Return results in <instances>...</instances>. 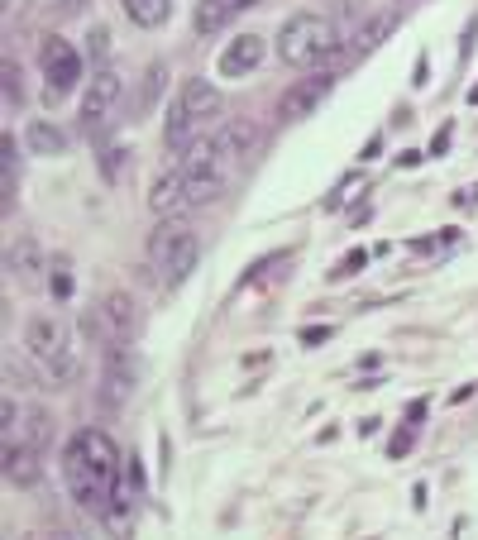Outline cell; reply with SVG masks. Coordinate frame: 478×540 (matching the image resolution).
<instances>
[{
    "instance_id": "e575fe53",
    "label": "cell",
    "mask_w": 478,
    "mask_h": 540,
    "mask_svg": "<svg viewBox=\"0 0 478 540\" xmlns=\"http://www.w3.org/2000/svg\"><path fill=\"white\" fill-rule=\"evenodd\" d=\"M44 540H72V536H67V531H48Z\"/></svg>"
},
{
    "instance_id": "2e32d148",
    "label": "cell",
    "mask_w": 478,
    "mask_h": 540,
    "mask_svg": "<svg viewBox=\"0 0 478 540\" xmlns=\"http://www.w3.org/2000/svg\"><path fill=\"white\" fill-rule=\"evenodd\" d=\"M39 474H44V469H39V450H34L29 440H20V445L5 440V478H10L15 488H34Z\"/></svg>"
},
{
    "instance_id": "d590c367",
    "label": "cell",
    "mask_w": 478,
    "mask_h": 540,
    "mask_svg": "<svg viewBox=\"0 0 478 540\" xmlns=\"http://www.w3.org/2000/svg\"><path fill=\"white\" fill-rule=\"evenodd\" d=\"M469 101H474V106H478V87H474V91H469Z\"/></svg>"
},
{
    "instance_id": "5b68a950",
    "label": "cell",
    "mask_w": 478,
    "mask_h": 540,
    "mask_svg": "<svg viewBox=\"0 0 478 540\" xmlns=\"http://www.w3.org/2000/svg\"><path fill=\"white\" fill-rule=\"evenodd\" d=\"M67 454H77L106 488H120V450H115V440H110L106 431H96V426L77 431L72 435V445H67Z\"/></svg>"
},
{
    "instance_id": "4316f807",
    "label": "cell",
    "mask_w": 478,
    "mask_h": 540,
    "mask_svg": "<svg viewBox=\"0 0 478 540\" xmlns=\"http://www.w3.org/2000/svg\"><path fill=\"white\" fill-rule=\"evenodd\" d=\"M359 268H369V254H364V249H349L345 259H340L335 268H330V278H335V282H340V278H354Z\"/></svg>"
},
{
    "instance_id": "d6986e66",
    "label": "cell",
    "mask_w": 478,
    "mask_h": 540,
    "mask_svg": "<svg viewBox=\"0 0 478 540\" xmlns=\"http://www.w3.org/2000/svg\"><path fill=\"white\" fill-rule=\"evenodd\" d=\"M24 149L39 153V158H58V153H67V134L58 125H48V120H29L24 125Z\"/></svg>"
},
{
    "instance_id": "4dcf8cb0",
    "label": "cell",
    "mask_w": 478,
    "mask_h": 540,
    "mask_svg": "<svg viewBox=\"0 0 478 540\" xmlns=\"http://www.w3.org/2000/svg\"><path fill=\"white\" fill-rule=\"evenodd\" d=\"M407 450H412V431H402L397 440H392V459H402Z\"/></svg>"
},
{
    "instance_id": "f546056e",
    "label": "cell",
    "mask_w": 478,
    "mask_h": 540,
    "mask_svg": "<svg viewBox=\"0 0 478 540\" xmlns=\"http://www.w3.org/2000/svg\"><path fill=\"white\" fill-rule=\"evenodd\" d=\"M87 39H91V44H87V48H91V58H106V53H110V29H101V24H96Z\"/></svg>"
},
{
    "instance_id": "83f0119b",
    "label": "cell",
    "mask_w": 478,
    "mask_h": 540,
    "mask_svg": "<svg viewBox=\"0 0 478 540\" xmlns=\"http://www.w3.org/2000/svg\"><path fill=\"white\" fill-rule=\"evenodd\" d=\"M48 292H53L58 302L72 297V273H67V263H53V273H48Z\"/></svg>"
},
{
    "instance_id": "3957f363",
    "label": "cell",
    "mask_w": 478,
    "mask_h": 540,
    "mask_svg": "<svg viewBox=\"0 0 478 540\" xmlns=\"http://www.w3.org/2000/svg\"><path fill=\"white\" fill-rule=\"evenodd\" d=\"M182 173H187V206H211L225 192V158L216 153V139H201L187 153Z\"/></svg>"
},
{
    "instance_id": "cb8c5ba5",
    "label": "cell",
    "mask_w": 478,
    "mask_h": 540,
    "mask_svg": "<svg viewBox=\"0 0 478 540\" xmlns=\"http://www.w3.org/2000/svg\"><path fill=\"white\" fill-rule=\"evenodd\" d=\"M24 440L34 445V450H48V440H53V426H48V411L34 407L24 416Z\"/></svg>"
},
{
    "instance_id": "ba28073f",
    "label": "cell",
    "mask_w": 478,
    "mask_h": 540,
    "mask_svg": "<svg viewBox=\"0 0 478 540\" xmlns=\"http://www.w3.org/2000/svg\"><path fill=\"white\" fill-rule=\"evenodd\" d=\"M24 345H29V354H34L39 364H58V359H67V354H77V349H72V335H67V325L58 321L53 311L29 316V325H24Z\"/></svg>"
},
{
    "instance_id": "8fae6325",
    "label": "cell",
    "mask_w": 478,
    "mask_h": 540,
    "mask_svg": "<svg viewBox=\"0 0 478 540\" xmlns=\"http://www.w3.org/2000/svg\"><path fill=\"white\" fill-rule=\"evenodd\" d=\"M259 63H263V39H259V34H239V39L225 44L216 72H220V77H230V82H239V77H249Z\"/></svg>"
},
{
    "instance_id": "30bf717a",
    "label": "cell",
    "mask_w": 478,
    "mask_h": 540,
    "mask_svg": "<svg viewBox=\"0 0 478 540\" xmlns=\"http://www.w3.org/2000/svg\"><path fill=\"white\" fill-rule=\"evenodd\" d=\"M326 91H330L326 72H316V77H297V82L283 91V101H278L283 120H306V115H316V106L326 101Z\"/></svg>"
},
{
    "instance_id": "836d02e7",
    "label": "cell",
    "mask_w": 478,
    "mask_h": 540,
    "mask_svg": "<svg viewBox=\"0 0 478 540\" xmlns=\"http://www.w3.org/2000/svg\"><path fill=\"white\" fill-rule=\"evenodd\" d=\"M249 5H263V0H235V10H249Z\"/></svg>"
},
{
    "instance_id": "4fadbf2b",
    "label": "cell",
    "mask_w": 478,
    "mask_h": 540,
    "mask_svg": "<svg viewBox=\"0 0 478 540\" xmlns=\"http://www.w3.org/2000/svg\"><path fill=\"white\" fill-rule=\"evenodd\" d=\"M149 211L163 220H173L177 211H187V173L182 168H168V173H158L149 192Z\"/></svg>"
},
{
    "instance_id": "7402d4cb",
    "label": "cell",
    "mask_w": 478,
    "mask_h": 540,
    "mask_svg": "<svg viewBox=\"0 0 478 540\" xmlns=\"http://www.w3.org/2000/svg\"><path fill=\"white\" fill-rule=\"evenodd\" d=\"M392 29H397V15H392V10H383V15H373V20H364L359 29H354V48H359V53H373V48L383 44Z\"/></svg>"
},
{
    "instance_id": "44dd1931",
    "label": "cell",
    "mask_w": 478,
    "mask_h": 540,
    "mask_svg": "<svg viewBox=\"0 0 478 540\" xmlns=\"http://www.w3.org/2000/svg\"><path fill=\"white\" fill-rule=\"evenodd\" d=\"M120 5L139 29H163L168 15H173V0H120Z\"/></svg>"
},
{
    "instance_id": "5bb4252c",
    "label": "cell",
    "mask_w": 478,
    "mask_h": 540,
    "mask_svg": "<svg viewBox=\"0 0 478 540\" xmlns=\"http://www.w3.org/2000/svg\"><path fill=\"white\" fill-rule=\"evenodd\" d=\"M96 521L110 531V540H130L134 536V488H115L106 497V507L96 512Z\"/></svg>"
},
{
    "instance_id": "277c9868",
    "label": "cell",
    "mask_w": 478,
    "mask_h": 540,
    "mask_svg": "<svg viewBox=\"0 0 478 540\" xmlns=\"http://www.w3.org/2000/svg\"><path fill=\"white\" fill-rule=\"evenodd\" d=\"M39 67H44V82H48V91H44L48 106H58L67 91L82 82V53L67 44V39H58V34H48L44 44H39Z\"/></svg>"
},
{
    "instance_id": "ffe728a7",
    "label": "cell",
    "mask_w": 478,
    "mask_h": 540,
    "mask_svg": "<svg viewBox=\"0 0 478 540\" xmlns=\"http://www.w3.org/2000/svg\"><path fill=\"white\" fill-rule=\"evenodd\" d=\"M235 15V0H196V15H192V29L201 39H211L216 29H225Z\"/></svg>"
},
{
    "instance_id": "603a6c76",
    "label": "cell",
    "mask_w": 478,
    "mask_h": 540,
    "mask_svg": "<svg viewBox=\"0 0 478 540\" xmlns=\"http://www.w3.org/2000/svg\"><path fill=\"white\" fill-rule=\"evenodd\" d=\"M0 182H5V211L15 206V192H20V168H15V139L5 134L0 139Z\"/></svg>"
},
{
    "instance_id": "e0dca14e",
    "label": "cell",
    "mask_w": 478,
    "mask_h": 540,
    "mask_svg": "<svg viewBox=\"0 0 478 540\" xmlns=\"http://www.w3.org/2000/svg\"><path fill=\"white\" fill-rule=\"evenodd\" d=\"M163 144H168V153H182V158H187V153L201 144V120L177 106L173 115L163 120Z\"/></svg>"
},
{
    "instance_id": "7c38bea8",
    "label": "cell",
    "mask_w": 478,
    "mask_h": 540,
    "mask_svg": "<svg viewBox=\"0 0 478 540\" xmlns=\"http://www.w3.org/2000/svg\"><path fill=\"white\" fill-rule=\"evenodd\" d=\"M5 268H10V278L20 282V287H34V282L44 278V249H39V239L34 235H20L10 244V254H5Z\"/></svg>"
},
{
    "instance_id": "484cf974",
    "label": "cell",
    "mask_w": 478,
    "mask_h": 540,
    "mask_svg": "<svg viewBox=\"0 0 478 540\" xmlns=\"http://www.w3.org/2000/svg\"><path fill=\"white\" fill-rule=\"evenodd\" d=\"M163 77H168V67L153 63L149 72H144V96H139V110H149L153 101H158V91H163Z\"/></svg>"
},
{
    "instance_id": "9c48e42d",
    "label": "cell",
    "mask_w": 478,
    "mask_h": 540,
    "mask_svg": "<svg viewBox=\"0 0 478 540\" xmlns=\"http://www.w3.org/2000/svg\"><path fill=\"white\" fill-rule=\"evenodd\" d=\"M134 378H139V368L134 359L125 354V345H106V368H101V402L106 407H125L134 397Z\"/></svg>"
},
{
    "instance_id": "f1b7e54d",
    "label": "cell",
    "mask_w": 478,
    "mask_h": 540,
    "mask_svg": "<svg viewBox=\"0 0 478 540\" xmlns=\"http://www.w3.org/2000/svg\"><path fill=\"white\" fill-rule=\"evenodd\" d=\"M5 101H10V106H20V101H24V87H20V67L10 63V58H5Z\"/></svg>"
},
{
    "instance_id": "7a4b0ae2",
    "label": "cell",
    "mask_w": 478,
    "mask_h": 540,
    "mask_svg": "<svg viewBox=\"0 0 478 540\" xmlns=\"http://www.w3.org/2000/svg\"><path fill=\"white\" fill-rule=\"evenodd\" d=\"M149 259H153V268H158V282H163V287H182V282L196 273V263H201V239H196L187 225L163 220L149 239Z\"/></svg>"
},
{
    "instance_id": "d4e9b609",
    "label": "cell",
    "mask_w": 478,
    "mask_h": 540,
    "mask_svg": "<svg viewBox=\"0 0 478 540\" xmlns=\"http://www.w3.org/2000/svg\"><path fill=\"white\" fill-rule=\"evenodd\" d=\"M125 158H130V149H125L120 139L106 144V149H101V177H106V182H120V173H125Z\"/></svg>"
},
{
    "instance_id": "8992f818",
    "label": "cell",
    "mask_w": 478,
    "mask_h": 540,
    "mask_svg": "<svg viewBox=\"0 0 478 540\" xmlns=\"http://www.w3.org/2000/svg\"><path fill=\"white\" fill-rule=\"evenodd\" d=\"M87 330H96L106 345H130L139 330V311H134L130 292H110L106 302L96 306V316H87Z\"/></svg>"
},
{
    "instance_id": "ac0fdd59",
    "label": "cell",
    "mask_w": 478,
    "mask_h": 540,
    "mask_svg": "<svg viewBox=\"0 0 478 540\" xmlns=\"http://www.w3.org/2000/svg\"><path fill=\"white\" fill-rule=\"evenodd\" d=\"M177 106L187 110V115H196L201 125L211 120V115H220V91L206 82V77H187V87H182V101Z\"/></svg>"
},
{
    "instance_id": "1f68e13d",
    "label": "cell",
    "mask_w": 478,
    "mask_h": 540,
    "mask_svg": "<svg viewBox=\"0 0 478 540\" xmlns=\"http://www.w3.org/2000/svg\"><path fill=\"white\" fill-rule=\"evenodd\" d=\"M302 340H306V345H321V340H330V325H326V330H302Z\"/></svg>"
},
{
    "instance_id": "9a60e30c",
    "label": "cell",
    "mask_w": 478,
    "mask_h": 540,
    "mask_svg": "<svg viewBox=\"0 0 478 540\" xmlns=\"http://www.w3.org/2000/svg\"><path fill=\"white\" fill-rule=\"evenodd\" d=\"M254 149H259V125L230 120V125H220L216 130V153L225 158V163H239V158H249Z\"/></svg>"
},
{
    "instance_id": "d6a6232c",
    "label": "cell",
    "mask_w": 478,
    "mask_h": 540,
    "mask_svg": "<svg viewBox=\"0 0 478 540\" xmlns=\"http://www.w3.org/2000/svg\"><path fill=\"white\" fill-rule=\"evenodd\" d=\"M82 5H87V0H63V10H82Z\"/></svg>"
},
{
    "instance_id": "6da1fadb",
    "label": "cell",
    "mask_w": 478,
    "mask_h": 540,
    "mask_svg": "<svg viewBox=\"0 0 478 540\" xmlns=\"http://www.w3.org/2000/svg\"><path fill=\"white\" fill-rule=\"evenodd\" d=\"M335 48H340L335 24H330L326 15H316V10L292 15V20L278 29V58H283L287 67H316V63H326Z\"/></svg>"
},
{
    "instance_id": "52a82bcc",
    "label": "cell",
    "mask_w": 478,
    "mask_h": 540,
    "mask_svg": "<svg viewBox=\"0 0 478 540\" xmlns=\"http://www.w3.org/2000/svg\"><path fill=\"white\" fill-rule=\"evenodd\" d=\"M120 96H125V77H120L115 67H96L87 96H82V125H87L91 134L106 130L110 115H115V106H120Z\"/></svg>"
}]
</instances>
